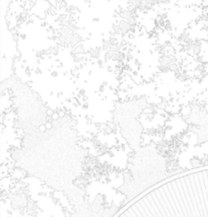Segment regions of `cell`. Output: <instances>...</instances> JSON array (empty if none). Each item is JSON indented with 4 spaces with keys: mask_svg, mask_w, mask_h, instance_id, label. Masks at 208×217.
<instances>
[{
    "mask_svg": "<svg viewBox=\"0 0 208 217\" xmlns=\"http://www.w3.org/2000/svg\"><path fill=\"white\" fill-rule=\"evenodd\" d=\"M1 217H115L105 210L79 215L76 203L41 182L15 183L1 194Z\"/></svg>",
    "mask_w": 208,
    "mask_h": 217,
    "instance_id": "1",
    "label": "cell"
}]
</instances>
